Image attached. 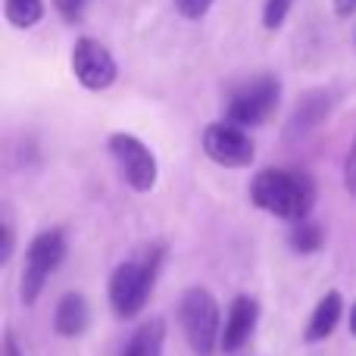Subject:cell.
Segmentation results:
<instances>
[{"label": "cell", "mask_w": 356, "mask_h": 356, "mask_svg": "<svg viewBox=\"0 0 356 356\" xmlns=\"http://www.w3.org/2000/svg\"><path fill=\"white\" fill-rule=\"evenodd\" d=\"M250 197L259 209L288 222H307L313 207V181L307 175L284 172V169H263L250 184Z\"/></svg>", "instance_id": "obj_1"}, {"label": "cell", "mask_w": 356, "mask_h": 356, "mask_svg": "<svg viewBox=\"0 0 356 356\" xmlns=\"http://www.w3.org/2000/svg\"><path fill=\"white\" fill-rule=\"evenodd\" d=\"M160 259H163V250H154L147 259H141V263L129 259V263L116 266V272H113V278H110V303H113V309H116V316L131 319V316H138L144 309L150 288H154V282H156Z\"/></svg>", "instance_id": "obj_2"}, {"label": "cell", "mask_w": 356, "mask_h": 356, "mask_svg": "<svg viewBox=\"0 0 356 356\" xmlns=\"http://www.w3.org/2000/svg\"><path fill=\"white\" fill-rule=\"evenodd\" d=\"M181 328L188 334V344L197 356H213L216 344H222L219 334V307L213 294L203 288H191L181 297Z\"/></svg>", "instance_id": "obj_3"}, {"label": "cell", "mask_w": 356, "mask_h": 356, "mask_svg": "<svg viewBox=\"0 0 356 356\" xmlns=\"http://www.w3.org/2000/svg\"><path fill=\"white\" fill-rule=\"evenodd\" d=\"M66 259V238L63 232L50 228V232H41L29 247V257H25V269H22V300L35 303L38 294H41L44 282L60 269V263Z\"/></svg>", "instance_id": "obj_4"}, {"label": "cell", "mask_w": 356, "mask_h": 356, "mask_svg": "<svg viewBox=\"0 0 356 356\" xmlns=\"http://www.w3.org/2000/svg\"><path fill=\"white\" fill-rule=\"evenodd\" d=\"M278 106V81L272 75L253 79L250 85L238 88L228 104V122L238 129H250L269 119V113Z\"/></svg>", "instance_id": "obj_5"}, {"label": "cell", "mask_w": 356, "mask_h": 356, "mask_svg": "<svg viewBox=\"0 0 356 356\" xmlns=\"http://www.w3.org/2000/svg\"><path fill=\"white\" fill-rule=\"evenodd\" d=\"M110 150L122 169L125 181L135 191H150L156 184V156L150 154L141 138L116 131V135H110Z\"/></svg>", "instance_id": "obj_6"}, {"label": "cell", "mask_w": 356, "mask_h": 356, "mask_svg": "<svg viewBox=\"0 0 356 356\" xmlns=\"http://www.w3.org/2000/svg\"><path fill=\"white\" fill-rule=\"evenodd\" d=\"M72 69L75 79L88 88V91H104L116 81V60L113 54L94 38H81L75 41L72 50Z\"/></svg>", "instance_id": "obj_7"}, {"label": "cell", "mask_w": 356, "mask_h": 356, "mask_svg": "<svg viewBox=\"0 0 356 356\" xmlns=\"http://www.w3.org/2000/svg\"><path fill=\"white\" fill-rule=\"evenodd\" d=\"M203 150L213 163L219 166H250L253 163V144L238 125L232 122H216L203 131Z\"/></svg>", "instance_id": "obj_8"}, {"label": "cell", "mask_w": 356, "mask_h": 356, "mask_svg": "<svg viewBox=\"0 0 356 356\" xmlns=\"http://www.w3.org/2000/svg\"><path fill=\"white\" fill-rule=\"evenodd\" d=\"M257 316H259V307L257 300L250 297H234L232 309H228V319H225V328H222V350H241L244 341L253 334L257 328Z\"/></svg>", "instance_id": "obj_9"}, {"label": "cell", "mask_w": 356, "mask_h": 356, "mask_svg": "<svg viewBox=\"0 0 356 356\" xmlns=\"http://www.w3.org/2000/svg\"><path fill=\"white\" fill-rule=\"evenodd\" d=\"M88 319H91V313H88L85 297L81 294H66L60 300V307H56L54 325H56V332H60L63 338H75V334H81L88 328Z\"/></svg>", "instance_id": "obj_10"}, {"label": "cell", "mask_w": 356, "mask_h": 356, "mask_svg": "<svg viewBox=\"0 0 356 356\" xmlns=\"http://www.w3.org/2000/svg\"><path fill=\"white\" fill-rule=\"evenodd\" d=\"M341 309H344V300H341V294H338V291H328V294L319 300V307H316L313 319H309L307 341H325L328 334L338 328Z\"/></svg>", "instance_id": "obj_11"}, {"label": "cell", "mask_w": 356, "mask_h": 356, "mask_svg": "<svg viewBox=\"0 0 356 356\" xmlns=\"http://www.w3.org/2000/svg\"><path fill=\"white\" fill-rule=\"evenodd\" d=\"M163 338H166L163 319L147 322L135 332V338H131V344L125 347L122 356H163Z\"/></svg>", "instance_id": "obj_12"}, {"label": "cell", "mask_w": 356, "mask_h": 356, "mask_svg": "<svg viewBox=\"0 0 356 356\" xmlns=\"http://www.w3.org/2000/svg\"><path fill=\"white\" fill-rule=\"evenodd\" d=\"M3 13H6V19H10L13 29H31V25L41 22L44 3L41 0H6Z\"/></svg>", "instance_id": "obj_13"}, {"label": "cell", "mask_w": 356, "mask_h": 356, "mask_svg": "<svg viewBox=\"0 0 356 356\" xmlns=\"http://www.w3.org/2000/svg\"><path fill=\"white\" fill-rule=\"evenodd\" d=\"M291 244L300 253H313L325 244V234H322V228L316 225V222H297L294 234H291Z\"/></svg>", "instance_id": "obj_14"}, {"label": "cell", "mask_w": 356, "mask_h": 356, "mask_svg": "<svg viewBox=\"0 0 356 356\" xmlns=\"http://www.w3.org/2000/svg\"><path fill=\"white\" fill-rule=\"evenodd\" d=\"M291 3H294V0H266V10H263L266 29H278V25L284 22V16H288Z\"/></svg>", "instance_id": "obj_15"}, {"label": "cell", "mask_w": 356, "mask_h": 356, "mask_svg": "<svg viewBox=\"0 0 356 356\" xmlns=\"http://www.w3.org/2000/svg\"><path fill=\"white\" fill-rule=\"evenodd\" d=\"M213 6V0H175V10L181 13L184 19H203Z\"/></svg>", "instance_id": "obj_16"}, {"label": "cell", "mask_w": 356, "mask_h": 356, "mask_svg": "<svg viewBox=\"0 0 356 356\" xmlns=\"http://www.w3.org/2000/svg\"><path fill=\"white\" fill-rule=\"evenodd\" d=\"M54 3H56V10H60L63 19H69V22H79L81 13H85V6H88V0H54Z\"/></svg>", "instance_id": "obj_17"}, {"label": "cell", "mask_w": 356, "mask_h": 356, "mask_svg": "<svg viewBox=\"0 0 356 356\" xmlns=\"http://www.w3.org/2000/svg\"><path fill=\"white\" fill-rule=\"evenodd\" d=\"M344 188L356 197V141H353L350 154H347V163H344Z\"/></svg>", "instance_id": "obj_18"}, {"label": "cell", "mask_w": 356, "mask_h": 356, "mask_svg": "<svg viewBox=\"0 0 356 356\" xmlns=\"http://www.w3.org/2000/svg\"><path fill=\"white\" fill-rule=\"evenodd\" d=\"M13 253V228L10 222H3V244H0V263H6Z\"/></svg>", "instance_id": "obj_19"}, {"label": "cell", "mask_w": 356, "mask_h": 356, "mask_svg": "<svg viewBox=\"0 0 356 356\" xmlns=\"http://www.w3.org/2000/svg\"><path fill=\"white\" fill-rule=\"evenodd\" d=\"M334 10H338V16H350L356 10V0H334Z\"/></svg>", "instance_id": "obj_20"}, {"label": "cell", "mask_w": 356, "mask_h": 356, "mask_svg": "<svg viewBox=\"0 0 356 356\" xmlns=\"http://www.w3.org/2000/svg\"><path fill=\"white\" fill-rule=\"evenodd\" d=\"M3 356H22V353H19V347H16V341H13V338H6V341H3Z\"/></svg>", "instance_id": "obj_21"}, {"label": "cell", "mask_w": 356, "mask_h": 356, "mask_svg": "<svg viewBox=\"0 0 356 356\" xmlns=\"http://www.w3.org/2000/svg\"><path fill=\"white\" fill-rule=\"evenodd\" d=\"M350 328H353V334H356V303H353V313H350Z\"/></svg>", "instance_id": "obj_22"}]
</instances>
